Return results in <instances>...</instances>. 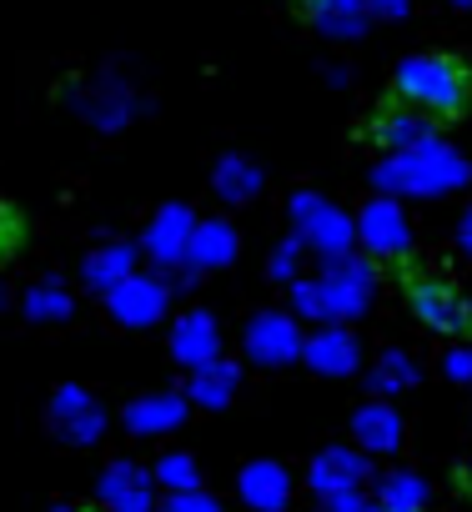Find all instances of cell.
I'll list each match as a JSON object with an SVG mask.
<instances>
[{
  "instance_id": "obj_1",
  "label": "cell",
  "mask_w": 472,
  "mask_h": 512,
  "mask_svg": "<svg viewBox=\"0 0 472 512\" xmlns=\"http://www.w3.org/2000/svg\"><path fill=\"white\" fill-rule=\"evenodd\" d=\"M392 96L422 116H437V121H452L467 111L472 101V66L452 51H422L412 61L397 66L392 76Z\"/></svg>"
},
{
  "instance_id": "obj_2",
  "label": "cell",
  "mask_w": 472,
  "mask_h": 512,
  "mask_svg": "<svg viewBox=\"0 0 472 512\" xmlns=\"http://www.w3.org/2000/svg\"><path fill=\"white\" fill-rule=\"evenodd\" d=\"M407 302H412V312H417V322H427V327H437V332H467L472 327V307L447 287V282H437V277H417L412 287H407Z\"/></svg>"
}]
</instances>
